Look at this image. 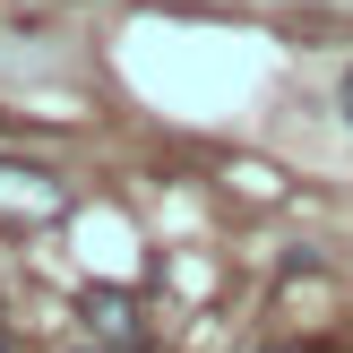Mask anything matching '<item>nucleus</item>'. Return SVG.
Returning a JSON list of instances; mask_svg holds the SVG:
<instances>
[{
  "label": "nucleus",
  "mask_w": 353,
  "mask_h": 353,
  "mask_svg": "<svg viewBox=\"0 0 353 353\" xmlns=\"http://www.w3.org/2000/svg\"><path fill=\"white\" fill-rule=\"evenodd\" d=\"M0 353H9V345H0Z\"/></svg>",
  "instance_id": "nucleus-4"
},
{
  "label": "nucleus",
  "mask_w": 353,
  "mask_h": 353,
  "mask_svg": "<svg viewBox=\"0 0 353 353\" xmlns=\"http://www.w3.org/2000/svg\"><path fill=\"white\" fill-rule=\"evenodd\" d=\"M121 310H130V302H121V293H86V319H95V327H130V319H121Z\"/></svg>",
  "instance_id": "nucleus-1"
},
{
  "label": "nucleus",
  "mask_w": 353,
  "mask_h": 353,
  "mask_svg": "<svg viewBox=\"0 0 353 353\" xmlns=\"http://www.w3.org/2000/svg\"><path fill=\"white\" fill-rule=\"evenodd\" d=\"M259 353H293V345H259Z\"/></svg>",
  "instance_id": "nucleus-3"
},
{
  "label": "nucleus",
  "mask_w": 353,
  "mask_h": 353,
  "mask_svg": "<svg viewBox=\"0 0 353 353\" xmlns=\"http://www.w3.org/2000/svg\"><path fill=\"white\" fill-rule=\"evenodd\" d=\"M345 121H353V78H345Z\"/></svg>",
  "instance_id": "nucleus-2"
}]
</instances>
